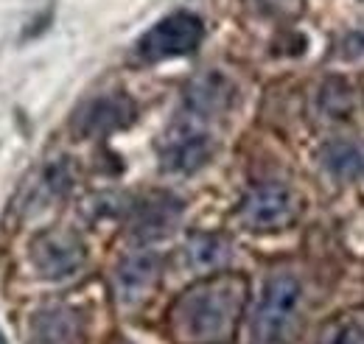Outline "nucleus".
Masks as SVG:
<instances>
[{
	"instance_id": "nucleus-15",
	"label": "nucleus",
	"mask_w": 364,
	"mask_h": 344,
	"mask_svg": "<svg viewBox=\"0 0 364 344\" xmlns=\"http://www.w3.org/2000/svg\"><path fill=\"white\" fill-rule=\"evenodd\" d=\"M317 112L331 124H345L356 112V92L345 79H325L317 92Z\"/></svg>"
},
{
	"instance_id": "nucleus-10",
	"label": "nucleus",
	"mask_w": 364,
	"mask_h": 344,
	"mask_svg": "<svg viewBox=\"0 0 364 344\" xmlns=\"http://www.w3.org/2000/svg\"><path fill=\"white\" fill-rule=\"evenodd\" d=\"M232 101H235V85L219 70L199 73L185 87V115H191L202 124L225 115L232 107Z\"/></svg>"
},
{
	"instance_id": "nucleus-4",
	"label": "nucleus",
	"mask_w": 364,
	"mask_h": 344,
	"mask_svg": "<svg viewBox=\"0 0 364 344\" xmlns=\"http://www.w3.org/2000/svg\"><path fill=\"white\" fill-rule=\"evenodd\" d=\"M205 40V26L191 11H174L157 20L135 45V53L143 62H166L196 53Z\"/></svg>"
},
{
	"instance_id": "nucleus-17",
	"label": "nucleus",
	"mask_w": 364,
	"mask_h": 344,
	"mask_svg": "<svg viewBox=\"0 0 364 344\" xmlns=\"http://www.w3.org/2000/svg\"><path fill=\"white\" fill-rule=\"evenodd\" d=\"M0 344H9V339H6V333H3V328H0Z\"/></svg>"
},
{
	"instance_id": "nucleus-1",
	"label": "nucleus",
	"mask_w": 364,
	"mask_h": 344,
	"mask_svg": "<svg viewBox=\"0 0 364 344\" xmlns=\"http://www.w3.org/2000/svg\"><path fill=\"white\" fill-rule=\"evenodd\" d=\"M250 302L238 272H213L188 286L168 308V336L177 344H230Z\"/></svg>"
},
{
	"instance_id": "nucleus-3",
	"label": "nucleus",
	"mask_w": 364,
	"mask_h": 344,
	"mask_svg": "<svg viewBox=\"0 0 364 344\" xmlns=\"http://www.w3.org/2000/svg\"><path fill=\"white\" fill-rule=\"evenodd\" d=\"M303 210L300 196L283 182L255 185L238 205V221L250 232H277L297 221Z\"/></svg>"
},
{
	"instance_id": "nucleus-14",
	"label": "nucleus",
	"mask_w": 364,
	"mask_h": 344,
	"mask_svg": "<svg viewBox=\"0 0 364 344\" xmlns=\"http://www.w3.org/2000/svg\"><path fill=\"white\" fill-rule=\"evenodd\" d=\"M322 166L339 182H356L364 176V143L359 140H331L322 149Z\"/></svg>"
},
{
	"instance_id": "nucleus-2",
	"label": "nucleus",
	"mask_w": 364,
	"mask_h": 344,
	"mask_svg": "<svg viewBox=\"0 0 364 344\" xmlns=\"http://www.w3.org/2000/svg\"><path fill=\"white\" fill-rule=\"evenodd\" d=\"M306 311L303 283L291 272H274L267 280L252 313V342L291 344L300 333Z\"/></svg>"
},
{
	"instance_id": "nucleus-6",
	"label": "nucleus",
	"mask_w": 364,
	"mask_h": 344,
	"mask_svg": "<svg viewBox=\"0 0 364 344\" xmlns=\"http://www.w3.org/2000/svg\"><path fill=\"white\" fill-rule=\"evenodd\" d=\"M210 157L213 137L208 134L202 121L191 115H182L160 143V168L166 173H193L205 168Z\"/></svg>"
},
{
	"instance_id": "nucleus-12",
	"label": "nucleus",
	"mask_w": 364,
	"mask_h": 344,
	"mask_svg": "<svg viewBox=\"0 0 364 344\" xmlns=\"http://www.w3.org/2000/svg\"><path fill=\"white\" fill-rule=\"evenodd\" d=\"M73 188V168L68 163V157H56L46 163L37 179L28 185V199H26V208L28 210H43L48 205L65 199Z\"/></svg>"
},
{
	"instance_id": "nucleus-5",
	"label": "nucleus",
	"mask_w": 364,
	"mask_h": 344,
	"mask_svg": "<svg viewBox=\"0 0 364 344\" xmlns=\"http://www.w3.org/2000/svg\"><path fill=\"white\" fill-rule=\"evenodd\" d=\"M28 258L43 280L59 283L82 272V266L87 263V249L76 232L53 227V230H43L40 235H34L28 247Z\"/></svg>"
},
{
	"instance_id": "nucleus-18",
	"label": "nucleus",
	"mask_w": 364,
	"mask_h": 344,
	"mask_svg": "<svg viewBox=\"0 0 364 344\" xmlns=\"http://www.w3.org/2000/svg\"><path fill=\"white\" fill-rule=\"evenodd\" d=\"M112 344H132V342H127V339H115Z\"/></svg>"
},
{
	"instance_id": "nucleus-16",
	"label": "nucleus",
	"mask_w": 364,
	"mask_h": 344,
	"mask_svg": "<svg viewBox=\"0 0 364 344\" xmlns=\"http://www.w3.org/2000/svg\"><path fill=\"white\" fill-rule=\"evenodd\" d=\"M317 344H364V319L353 313H342L322 325Z\"/></svg>"
},
{
	"instance_id": "nucleus-8",
	"label": "nucleus",
	"mask_w": 364,
	"mask_h": 344,
	"mask_svg": "<svg viewBox=\"0 0 364 344\" xmlns=\"http://www.w3.org/2000/svg\"><path fill=\"white\" fill-rule=\"evenodd\" d=\"M160 277H163V258L157 252L137 249L124 255L112 274V291L118 305L135 308L140 302H146L157 291Z\"/></svg>"
},
{
	"instance_id": "nucleus-13",
	"label": "nucleus",
	"mask_w": 364,
	"mask_h": 344,
	"mask_svg": "<svg viewBox=\"0 0 364 344\" xmlns=\"http://www.w3.org/2000/svg\"><path fill=\"white\" fill-rule=\"evenodd\" d=\"M185 266L199 272V274H213L219 269L228 266L230 255H232V247L225 235H216V232H196L188 238L185 249Z\"/></svg>"
},
{
	"instance_id": "nucleus-9",
	"label": "nucleus",
	"mask_w": 364,
	"mask_h": 344,
	"mask_svg": "<svg viewBox=\"0 0 364 344\" xmlns=\"http://www.w3.org/2000/svg\"><path fill=\"white\" fill-rule=\"evenodd\" d=\"M182 202L174 193L166 190H151L143 199H137L129 210V235L149 244V241H160L166 235L174 232V227L182 218Z\"/></svg>"
},
{
	"instance_id": "nucleus-11",
	"label": "nucleus",
	"mask_w": 364,
	"mask_h": 344,
	"mask_svg": "<svg viewBox=\"0 0 364 344\" xmlns=\"http://www.w3.org/2000/svg\"><path fill=\"white\" fill-rule=\"evenodd\" d=\"M34 344H85V316L73 305H46L31 316Z\"/></svg>"
},
{
	"instance_id": "nucleus-7",
	"label": "nucleus",
	"mask_w": 364,
	"mask_h": 344,
	"mask_svg": "<svg viewBox=\"0 0 364 344\" xmlns=\"http://www.w3.org/2000/svg\"><path fill=\"white\" fill-rule=\"evenodd\" d=\"M135 98L124 90H115V92H104V95H95L90 101H85L76 109L70 129L82 140H95V137H109L115 131L129 129L135 124Z\"/></svg>"
}]
</instances>
